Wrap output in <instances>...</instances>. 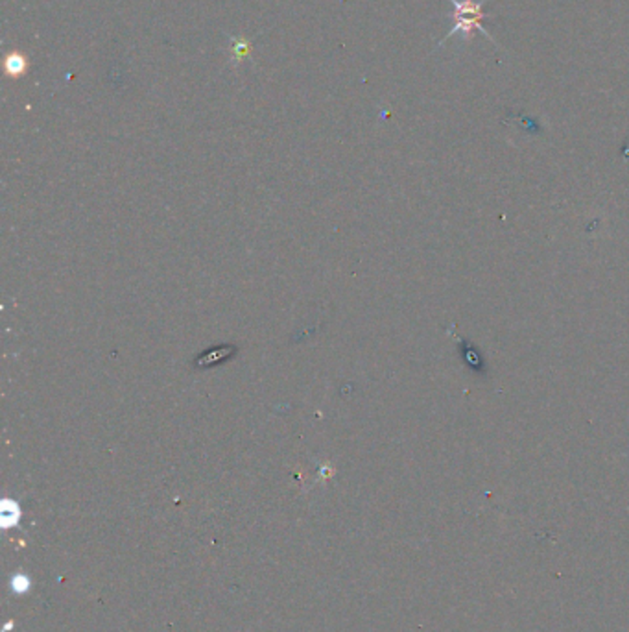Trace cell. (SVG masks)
Returning <instances> with one entry per match:
<instances>
[{
  "instance_id": "cell-1",
  "label": "cell",
  "mask_w": 629,
  "mask_h": 632,
  "mask_svg": "<svg viewBox=\"0 0 629 632\" xmlns=\"http://www.w3.org/2000/svg\"><path fill=\"white\" fill-rule=\"evenodd\" d=\"M450 4L454 6V14H453V21H454V26L450 28V32L441 39L439 45H445L450 36H456V33H462L465 37L467 41L471 43L475 39V33L480 32L482 36H485L491 43L493 41V37L489 36L485 32V28L482 26V21L485 19V14L482 11L484 4L487 0H480V2H475V0H448Z\"/></svg>"
}]
</instances>
